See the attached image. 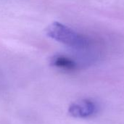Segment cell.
<instances>
[{"instance_id":"obj_1","label":"cell","mask_w":124,"mask_h":124,"mask_svg":"<svg viewBox=\"0 0 124 124\" xmlns=\"http://www.w3.org/2000/svg\"><path fill=\"white\" fill-rule=\"evenodd\" d=\"M46 33L50 38L73 48H85L89 44L86 36L58 22L51 23L46 28Z\"/></svg>"},{"instance_id":"obj_2","label":"cell","mask_w":124,"mask_h":124,"mask_svg":"<svg viewBox=\"0 0 124 124\" xmlns=\"http://www.w3.org/2000/svg\"><path fill=\"white\" fill-rule=\"evenodd\" d=\"M97 111V106L89 100H82L72 103L68 108V113L74 118H86L93 116Z\"/></svg>"},{"instance_id":"obj_3","label":"cell","mask_w":124,"mask_h":124,"mask_svg":"<svg viewBox=\"0 0 124 124\" xmlns=\"http://www.w3.org/2000/svg\"><path fill=\"white\" fill-rule=\"evenodd\" d=\"M51 65L65 70H74L77 68V64L74 60L63 55H55L52 57Z\"/></svg>"}]
</instances>
